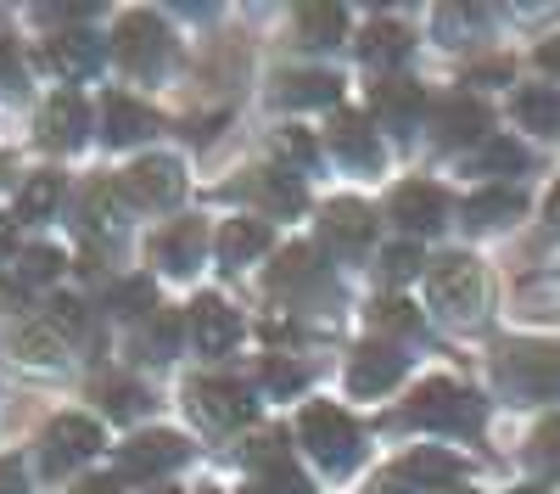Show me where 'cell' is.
<instances>
[{"label": "cell", "mask_w": 560, "mask_h": 494, "mask_svg": "<svg viewBox=\"0 0 560 494\" xmlns=\"http://www.w3.org/2000/svg\"><path fill=\"white\" fill-rule=\"evenodd\" d=\"M499 388L516 404H538V399H560V343H504L493 359Z\"/></svg>", "instance_id": "obj_1"}, {"label": "cell", "mask_w": 560, "mask_h": 494, "mask_svg": "<svg viewBox=\"0 0 560 494\" xmlns=\"http://www.w3.org/2000/svg\"><path fill=\"white\" fill-rule=\"evenodd\" d=\"M404 422L409 427H427V433H477L482 427V399L459 382H420L404 404Z\"/></svg>", "instance_id": "obj_2"}, {"label": "cell", "mask_w": 560, "mask_h": 494, "mask_svg": "<svg viewBox=\"0 0 560 494\" xmlns=\"http://www.w3.org/2000/svg\"><path fill=\"white\" fill-rule=\"evenodd\" d=\"M298 438L308 444V456H314L325 472H353L359 456H364L359 427L337 411V404H308L303 422H298Z\"/></svg>", "instance_id": "obj_3"}, {"label": "cell", "mask_w": 560, "mask_h": 494, "mask_svg": "<svg viewBox=\"0 0 560 494\" xmlns=\"http://www.w3.org/2000/svg\"><path fill=\"white\" fill-rule=\"evenodd\" d=\"M427 298L448 314V321H482V303H488V282L477 259L465 253H448L427 269Z\"/></svg>", "instance_id": "obj_4"}, {"label": "cell", "mask_w": 560, "mask_h": 494, "mask_svg": "<svg viewBox=\"0 0 560 494\" xmlns=\"http://www.w3.org/2000/svg\"><path fill=\"white\" fill-rule=\"evenodd\" d=\"M113 51H118V62H124L129 73L158 79V73L168 68L174 39H168L163 18H152V12H129V18L118 23V34H113Z\"/></svg>", "instance_id": "obj_5"}, {"label": "cell", "mask_w": 560, "mask_h": 494, "mask_svg": "<svg viewBox=\"0 0 560 494\" xmlns=\"http://www.w3.org/2000/svg\"><path fill=\"white\" fill-rule=\"evenodd\" d=\"M191 404H197V416H202L208 427H219V433L247 427V422L258 416V399H253L242 382H224V377H202V382H191Z\"/></svg>", "instance_id": "obj_6"}, {"label": "cell", "mask_w": 560, "mask_h": 494, "mask_svg": "<svg viewBox=\"0 0 560 494\" xmlns=\"http://www.w3.org/2000/svg\"><path fill=\"white\" fill-rule=\"evenodd\" d=\"M185 456H191V444L179 433H140L118 449V472L124 478H163V472L185 467Z\"/></svg>", "instance_id": "obj_7"}, {"label": "cell", "mask_w": 560, "mask_h": 494, "mask_svg": "<svg viewBox=\"0 0 560 494\" xmlns=\"http://www.w3.org/2000/svg\"><path fill=\"white\" fill-rule=\"evenodd\" d=\"M96 449H102V427L96 422H90V416H57L51 433H45V472L62 478L68 467L96 456Z\"/></svg>", "instance_id": "obj_8"}, {"label": "cell", "mask_w": 560, "mask_h": 494, "mask_svg": "<svg viewBox=\"0 0 560 494\" xmlns=\"http://www.w3.org/2000/svg\"><path fill=\"white\" fill-rule=\"evenodd\" d=\"M387 219L398 225V231H409V237H432L438 225L448 219V197H443L438 186H427V180H409V186L393 192Z\"/></svg>", "instance_id": "obj_9"}, {"label": "cell", "mask_w": 560, "mask_h": 494, "mask_svg": "<svg viewBox=\"0 0 560 494\" xmlns=\"http://www.w3.org/2000/svg\"><path fill=\"white\" fill-rule=\"evenodd\" d=\"M185 192V174L174 158H140L129 174H124V197L135 208H174Z\"/></svg>", "instance_id": "obj_10"}, {"label": "cell", "mask_w": 560, "mask_h": 494, "mask_svg": "<svg viewBox=\"0 0 560 494\" xmlns=\"http://www.w3.org/2000/svg\"><path fill=\"white\" fill-rule=\"evenodd\" d=\"M404 371H409V359L398 354V348H387V343H364L359 354H353V366H348V388L364 399V393H387L393 382H404Z\"/></svg>", "instance_id": "obj_11"}, {"label": "cell", "mask_w": 560, "mask_h": 494, "mask_svg": "<svg viewBox=\"0 0 560 494\" xmlns=\"http://www.w3.org/2000/svg\"><path fill=\"white\" fill-rule=\"evenodd\" d=\"M84 135H90V113H84V102L73 96V90L45 102V113H39V141L45 147L73 152V147H84Z\"/></svg>", "instance_id": "obj_12"}, {"label": "cell", "mask_w": 560, "mask_h": 494, "mask_svg": "<svg viewBox=\"0 0 560 494\" xmlns=\"http://www.w3.org/2000/svg\"><path fill=\"white\" fill-rule=\"evenodd\" d=\"M319 231H325V248H337V253H364L370 248V237H376V219H370V208L364 203H331L325 208V219H319Z\"/></svg>", "instance_id": "obj_13"}, {"label": "cell", "mask_w": 560, "mask_h": 494, "mask_svg": "<svg viewBox=\"0 0 560 494\" xmlns=\"http://www.w3.org/2000/svg\"><path fill=\"white\" fill-rule=\"evenodd\" d=\"M432 129H438V147H471L488 135V107L477 96H448L432 113Z\"/></svg>", "instance_id": "obj_14"}, {"label": "cell", "mask_w": 560, "mask_h": 494, "mask_svg": "<svg viewBox=\"0 0 560 494\" xmlns=\"http://www.w3.org/2000/svg\"><path fill=\"white\" fill-rule=\"evenodd\" d=\"M191 337H197V348L202 354H224V348H236V337H242V321H236V309H230L224 298H197L191 303Z\"/></svg>", "instance_id": "obj_15"}, {"label": "cell", "mask_w": 560, "mask_h": 494, "mask_svg": "<svg viewBox=\"0 0 560 494\" xmlns=\"http://www.w3.org/2000/svg\"><path fill=\"white\" fill-rule=\"evenodd\" d=\"M45 62H51L57 73H68V79L96 73L102 68V34L96 28H68V34H57L51 45H45Z\"/></svg>", "instance_id": "obj_16"}, {"label": "cell", "mask_w": 560, "mask_h": 494, "mask_svg": "<svg viewBox=\"0 0 560 494\" xmlns=\"http://www.w3.org/2000/svg\"><path fill=\"white\" fill-rule=\"evenodd\" d=\"M331 152L353 169H382V141H376V129H370L359 113H337L331 124Z\"/></svg>", "instance_id": "obj_17"}, {"label": "cell", "mask_w": 560, "mask_h": 494, "mask_svg": "<svg viewBox=\"0 0 560 494\" xmlns=\"http://www.w3.org/2000/svg\"><path fill=\"white\" fill-rule=\"evenodd\" d=\"M370 107H376V118H382L387 129L404 135V129H415L427 96H420V84H409V79H382L376 90H370Z\"/></svg>", "instance_id": "obj_18"}, {"label": "cell", "mask_w": 560, "mask_h": 494, "mask_svg": "<svg viewBox=\"0 0 560 494\" xmlns=\"http://www.w3.org/2000/svg\"><path fill=\"white\" fill-rule=\"evenodd\" d=\"M202 248H208V225L202 219H179V225H168V231L158 237V264H168L174 276H185V269L202 264Z\"/></svg>", "instance_id": "obj_19"}, {"label": "cell", "mask_w": 560, "mask_h": 494, "mask_svg": "<svg viewBox=\"0 0 560 494\" xmlns=\"http://www.w3.org/2000/svg\"><path fill=\"white\" fill-rule=\"evenodd\" d=\"M459 478H465V461L448 456V449H415V456L398 461V483H415V489H443Z\"/></svg>", "instance_id": "obj_20"}, {"label": "cell", "mask_w": 560, "mask_h": 494, "mask_svg": "<svg viewBox=\"0 0 560 494\" xmlns=\"http://www.w3.org/2000/svg\"><path fill=\"white\" fill-rule=\"evenodd\" d=\"M359 57H364V68H398L404 57H409V28H398V23H370L364 28V39H359Z\"/></svg>", "instance_id": "obj_21"}, {"label": "cell", "mask_w": 560, "mask_h": 494, "mask_svg": "<svg viewBox=\"0 0 560 494\" xmlns=\"http://www.w3.org/2000/svg\"><path fill=\"white\" fill-rule=\"evenodd\" d=\"M264 248H269V225H264V219H230V225H224V237H219V259H224V269H236V264L258 259Z\"/></svg>", "instance_id": "obj_22"}, {"label": "cell", "mask_w": 560, "mask_h": 494, "mask_svg": "<svg viewBox=\"0 0 560 494\" xmlns=\"http://www.w3.org/2000/svg\"><path fill=\"white\" fill-rule=\"evenodd\" d=\"M102 129H107V141H113V147H129V141H140V135L152 129V113H147V107H135L129 96H107V107H102Z\"/></svg>", "instance_id": "obj_23"}, {"label": "cell", "mask_w": 560, "mask_h": 494, "mask_svg": "<svg viewBox=\"0 0 560 494\" xmlns=\"http://www.w3.org/2000/svg\"><path fill=\"white\" fill-rule=\"evenodd\" d=\"M516 118L538 135H560V90L549 84H527L522 96H516Z\"/></svg>", "instance_id": "obj_24"}, {"label": "cell", "mask_w": 560, "mask_h": 494, "mask_svg": "<svg viewBox=\"0 0 560 494\" xmlns=\"http://www.w3.org/2000/svg\"><path fill=\"white\" fill-rule=\"evenodd\" d=\"M342 28H348V12H342V7H298V39L314 45V51L337 45Z\"/></svg>", "instance_id": "obj_25"}, {"label": "cell", "mask_w": 560, "mask_h": 494, "mask_svg": "<svg viewBox=\"0 0 560 494\" xmlns=\"http://www.w3.org/2000/svg\"><path fill=\"white\" fill-rule=\"evenodd\" d=\"M118 192L124 186H102V180H96V186H84V197H79V225H84V231H118Z\"/></svg>", "instance_id": "obj_26"}, {"label": "cell", "mask_w": 560, "mask_h": 494, "mask_svg": "<svg viewBox=\"0 0 560 494\" xmlns=\"http://www.w3.org/2000/svg\"><path fill=\"white\" fill-rule=\"evenodd\" d=\"M337 79L331 73H292V79H280V102L287 107H325V102H337Z\"/></svg>", "instance_id": "obj_27"}, {"label": "cell", "mask_w": 560, "mask_h": 494, "mask_svg": "<svg viewBox=\"0 0 560 494\" xmlns=\"http://www.w3.org/2000/svg\"><path fill=\"white\" fill-rule=\"evenodd\" d=\"M522 214V192H482L465 203V225H477V231H488V225H504V219H516Z\"/></svg>", "instance_id": "obj_28"}, {"label": "cell", "mask_w": 560, "mask_h": 494, "mask_svg": "<svg viewBox=\"0 0 560 494\" xmlns=\"http://www.w3.org/2000/svg\"><path fill=\"white\" fill-rule=\"evenodd\" d=\"M253 494H314L308 478L292 467V456H280V461H264L253 472Z\"/></svg>", "instance_id": "obj_29"}, {"label": "cell", "mask_w": 560, "mask_h": 494, "mask_svg": "<svg viewBox=\"0 0 560 494\" xmlns=\"http://www.w3.org/2000/svg\"><path fill=\"white\" fill-rule=\"evenodd\" d=\"M308 282H319V264H314L308 248L280 253V264L269 269V287H275V292H292V287H308Z\"/></svg>", "instance_id": "obj_30"}, {"label": "cell", "mask_w": 560, "mask_h": 494, "mask_svg": "<svg viewBox=\"0 0 560 494\" xmlns=\"http://www.w3.org/2000/svg\"><path fill=\"white\" fill-rule=\"evenodd\" d=\"M258 197H264L275 214H298V208H303V186H298L287 169H264V174H258Z\"/></svg>", "instance_id": "obj_31"}, {"label": "cell", "mask_w": 560, "mask_h": 494, "mask_svg": "<svg viewBox=\"0 0 560 494\" xmlns=\"http://www.w3.org/2000/svg\"><path fill=\"white\" fill-rule=\"evenodd\" d=\"M57 197H62V180L57 174H34L23 186V197H18V219H45L57 208Z\"/></svg>", "instance_id": "obj_32"}, {"label": "cell", "mask_w": 560, "mask_h": 494, "mask_svg": "<svg viewBox=\"0 0 560 494\" xmlns=\"http://www.w3.org/2000/svg\"><path fill=\"white\" fill-rule=\"evenodd\" d=\"M179 332H185V321L163 309L158 321L147 326V337H140V354H147V359H174L179 354Z\"/></svg>", "instance_id": "obj_33"}, {"label": "cell", "mask_w": 560, "mask_h": 494, "mask_svg": "<svg viewBox=\"0 0 560 494\" xmlns=\"http://www.w3.org/2000/svg\"><path fill=\"white\" fill-rule=\"evenodd\" d=\"M471 169H477V174H516V169H527V152L499 135V141H488V147L471 158Z\"/></svg>", "instance_id": "obj_34"}, {"label": "cell", "mask_w": 560, "mask_h": 494, "mask_svg": "<svg viewBox=\"0 0 560 494\" xmlns=\"http://www.w3.org/2000/svg\"><path fill=\"white\" fill-rule=\"evenodd\" d=\"M152 298H158V287H152L147 276H135V282H124V287H113V298H107V309H113V314H147V309H152Z\"/></svg>", "instance_id": "obj_35"}, {"label": "cell", "mask_w": 560, "mask_h": 494, "mask_svg": "<svg viewBox=\"0 0 560 494\" xmlns=\"http://www.w3.org/2000/svg\"><path fill=\"white\" fill-rule=\"evenodd\" d=\"M527 461L538 472H560V416H549L538 433H533V449H527Z\"/></svg>", "instance_id": "obj_36"}, {"label": "cell", "mask_w": 560, "mask_h": 494, "mask_svg": "<svg viewBox=\"0 0 560 494\" xmlns=\"http://www.w3.org/2000/svg\"><path fill=\"white\" fill-rule=\"evenodd\" d=\"M57 269H62L57 248H28V253L18 259V282H23V287H34V282H51Z\"/></svg>", "instance_id": "obj_37"}, {"label": "cell", "mask_w": 560, "mask_h": 494, "mask_svg": "<svg viewBox=\"0 0 560 494\" xmlns=\"http://www.w3.org/2000/svg\"><path fill=\"white\" fill-rule=\"evenodd\" d=\"M45 309H51V314H45V326H51V332H68V337L84 332V303L79 298H51Z\"/></svg>", "instance_id": "obj_38"}, {"label": "cell", "mask_w": 560, "mask_h": 494, "mask_svg": "<svg viewBox=\"0 0 560 494\" xmlns=\"http://www.w3.org/2000/svg\"><path fill=\"white\" fill-rule=\"evenodd\" d=\"M18 348H23V359H34V366H51V359L62 354V337L57 332H18Z\"/></svg>", "instance_id": "obj_39"}, {"label": "cell", "mask_w": 560, "mask_h": 494, "mask_svg": "<svg viewBox=\"0 0 560 494\" xmlns=\"http://www.w3.org/2000/svg\"><path fill=\"white\" fill-rule=\"evenodd\" d=\"M477 23H482L477 7H443V12H438V34H443L448 45H459V34H465V28H477Z\"/></svg>", "instance_id": "obj_40"}, {"label": "cell", "mask_w": 560, "mask_h": 494, "mask_svg": "<svg viewBox=\"0 0 560 494\" xmlns=\"http://www.w3.org/2000/svg\"><path fill=\"white\" fill-rule=\"evenodd\" d=\"M376 326H387V332H420V314L404 298H387V303H376Z\"/></svg>", "instance_id": "obj_41"}, {"label": "cell", "mask_w": 560, "mask_h": 494, "mask_svg": "<svg viewBox=\"0 0 560 494\" xmlns=\"http://www.w3.org/2000/svg\"><path fill=\"white\" fill-rule=\"evenodd\" d=\"M264 388L269 393H298L303 388V371L292 366V359H269V366H264Z\"/></svg>", "instance_id": "obj_42"}, {"label": "cell", "mask_w": 560, "mask_h": 494, "mask_svg": "<svg viewBox=\"0 0 560 494\" xmlns=\"http://www.w3.org/2000/svg\"><path fill=\"white\" fill-rule=\"evenodd\" d=\"M382 269H387V282H409L415 269H420V248H387V259H382Z\"/></svg>", "instance_id": "obj_43"}, {"label": "cell", "mask_w": 560, "mask_h": 494, "mask_svg": "<svg viewBox=\"0 0 560 494\" xmlns=\"http://www.w3.org/2000/svg\"><path fill=\"white\" fill-rule=\"evenodd\" d=\"M280 152H287L292 163H303V169L314 163V141H308L303 129H280Z\"/></svg>", "instance_id": "obj_44"}, {"label": "cell", "mask_w": 560, "mask_h": 494, "mask_svg": "<svg viewBox=\"0 0 560 494\" xmlns=\"http://www.w3.org/2000/svg\"><path fill=\"white\" fill-rule=\"evenodd\" d=\"M0 90H23V62L12 51V39H0Z\"/></svg>", "instance_id": "obj_45"}, {"label": "cell", "mask_w": 560, "mask_h": 494, "mask_svg": "<svg viewBox=\"0 0 560 494\" xmlns=\"http://www.w3.org/2000/svg\"><path fill=\"white\" fill-rule=\"evenodd\" d=\"M107 411H113V416H135V411H140V393H135L129 382H113V388H107Z\"/></svg>", "instance_id": "obj_46"}, {"label": "cell", "mask_w": 560, "mask_h": 494, "mask_svg": "<svg viewBox=\"0 0 560 494\" xmlns=\"http://www.w3.org/2000/svg\"><path fill=\"white\" fill-rule=\"evenodd\" d=\"M39 18H45V23H84L90 12H84V7H39Z\"/></svg>", "instance_id": "obj_47"}, {"label": "cell", "mask_w": 560, "mask_h": 494, "mask_svg": "<svg viewBox=\"0 0 560 494\" xmlns=\"http://www.w3.org/2000/svg\"><path fill=\"white\" fill-rule=\"evenodd\" d=\"M0 494H28V489H23V472H18V461H0Z\"/></svg>", "instance_id": "obj_48"}, {"label": "cell", "mask_w": 560, "mask_h": 494, "mask_svg": "<svg viewBox=\"0 0 560 494\" xmlns=\"http://www.w3.org/2000/svg\"><path fill=\"white\" fill-rule=\"evenodd\" d=\"M538 68L560 79V39H549V45H538Z\"/></svg>", "instance_id": "obj_49"}, {"label": "cell", "mask_w": 560, "mask_h": 494, "mask_svg": "<svg viewBox=\"0 0 560 494\" xmlns=\"http://www.w3.org/2000/svg\"><path fill=\"white\" fill-rule=\"evenodd\" d=\"M73 494H118V483H107V478H90V483H79Z\"/></svg>", "instance_id": "obj_50"}, {"label": "cell", "mask_w": 560, "mask_h": 494, "mask_svg": "<svg viewBox=\"0 0 560 494\" xmlns=\"http://www.w3.org/2000/svg\"><path fill=\"white\" fill-rule=\"evenodd\" d=\"M370 494H415V489H404L398 478H382V483H376V489H370Z\"/></svg>", "instance_id": "obj_51"}, {"label": "cell", "mask_w": 560, "mask_h": 494, "mask_svg": "<svg viewBox=\"0 0 560 494\" xmlns=\"http://www.w3.org/2000/svg\"><path fill=\"white\" fill-rule=\"evenodd\" d=\"M549 225L560 231V186H555V197H549Z\"/></svg>", "instance_id": "obj_52"}, {"label": "cell", "mask_w": 560, "mask_h": 494, "mask_svg": "<svg viewBox=\"0 0 560 494\" xmlns=\"http://www.w3.org/2000/svg\"><path fill=\"white\" fill-rule=\"evenodd\" d=\"M12 225L18 219H0V248H12Z\"/></svg>", "instance_id": "obj_53"}, {"label": "cell", "mask_w": 560, "mask_h": 494, "mask_svg": "<svg viewBox=\"0 0 560 494\" xmlns=\"http://www.w3.org/2000/svg\"><path fill=\"white\" fill-rule=\"evenodd\" d=\"M510 494H549V489H510Z\"/></svg>", "instance_id": "obj_54"}, {"label": "cell", "mask_w": 560, "mask_h": 494, "mask_svg": "<svg viewBox=\"0 0 560 494\" xmlns=\"http://www.w3.org/2000/svg\"><path fill=\"white\" fill-rule=\"evenodd\" d=\"M454 494H477V489H454Z\"/></svg>", "instance_id": "obj_55"}, {"label": "cell", "mask_w": 560, "mask_h": 494, "mask_svg": "<svg viewBox=\"0 0 560 494\" xmlns=\"http://www.w3.org/2000/svg\"><path fill=\"white\" fill-rule=\"evenodd\" d=\"M152 494H174V489H152Z\"/></svg>", "instance_id": "obj_56"}, {"label": "cell", "mask_w": 560, "mask_h": 494, "mask_svg": "<svg viewBox=\"0 0 560 494\" xmlns=\"http://www.w3.org/2000/svg\"><path fill=\"white\" fill-rule=\"evenodd\" d=\"M202 494H219V489H202Z\"/></svg>", "instance_id": "obj_57"}, {"label": "cell", "mask_w": 560, "mask_h": 494, "mask_svg": "<svg viewBox=\"0 0 560 494\" xmlns=\"http://www.w3.org/2000/svg\"><path fill=\"white\" fill-rule=\"evenodd\" d=\"M0 174H7V163H0Z\"/></svg>", "instance_id": "obj_58"}]
</instances>
